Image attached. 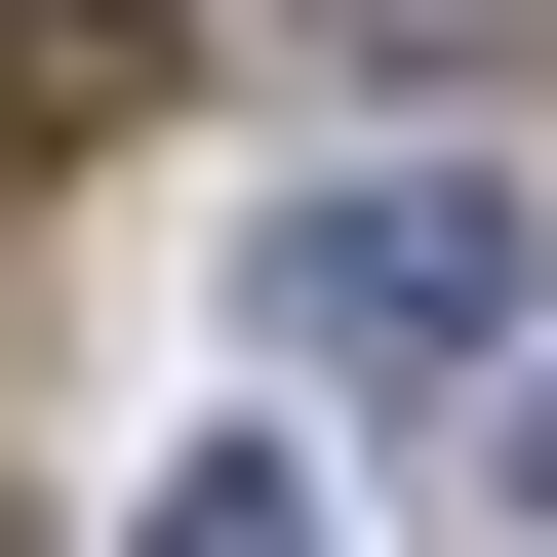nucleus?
<instances>
[{
	"mask_svg": "<svg viewBox=\"0 0 557 557\" xmlns=\"http://www.w3.org/2000/svg\"><path fill=\"white\" fill-rule=\"evenodd\" d=\"M160 557H319V478H278V438H199V478H160Z\"/></svg>",
	"mask_w": 557,
	"mask_h": 557,
	"instance_id": "2",
	"label": "nucleus"
},
{
	"mask_svg": "<svg viewBox=\"0 0 557 557\" xmlns=\"http://www.w3.org/2000/svg\"><path fill=\"white\" fill-rule=\"evenodd\" d=\"M518 518H557V398H518Z\"/></svg>",
	"mask_w": 557,
	"mask_h": 557,
	"instance_id": "3",
	"label": "nucleus"
},
{
	"mask_svg": "<svg viewBox=\"0 0 557 557\" xmlns=\"http://www.w3.org/2000/svg\"><path fill=\"white\" fill-rule=\"evenodd\" d=\"M239 319H278V359H398V398H438V359H518V199H478V160H319V199L239 239Z\"/></svg>",
	"mask_w": 557,
	"mask_h": 557,
	"instance_id": "1",
	"label": "nucleus"
}]
</instances>
